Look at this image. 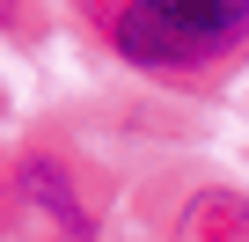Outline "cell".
I'll list each match as a JSON object with an SVG mask.
<instances>
[{
  "instance_id": "3",
  "label": "cell",
  "mask_w": 249,
  "mask_h": 242,
  "mask_svg": "<svg viewBox=\"0 0 249 242\" xmlns=\"http://www.w3.org/2000/svg\"><path fill=\"white\" fill-rule=\"evenodd\" d=\"M183 242H249V198L234 191H198L183 205Z\"/></svg>"
},
{
  "instance_id": "2",
  "label": "cell",
  "mask_w": 249,
  "mask_h": 242,
  "mask_svg": "<svg viewBox=\"0 0 249 242\" xmlns=\"http://www.w3.org/2000/svg\"><path fill=\"white\" fill-rule=\"evenodd\" d=\"M15 191H22V205L37 213V227H44L52 242H88V205H81V191L66 184L59 162H22Z\"/></svg>"
},
{
  "instance_id": "1",
  "label": "cell",
  "mask_w": 249,
  "mask_h": 242,
  "mask_svg": "<svg viewBox=\"0 0 249 242\" xmlns=\"http://www.w3.org/2000/svg\"><path fill=\"white\" fill-rule=\"evenodd\" d=\"M242 30H249V0H132V8L110 22L117 52L140 59V66L213 59V52H227Z\"/></svg>"
}]
</instances>
